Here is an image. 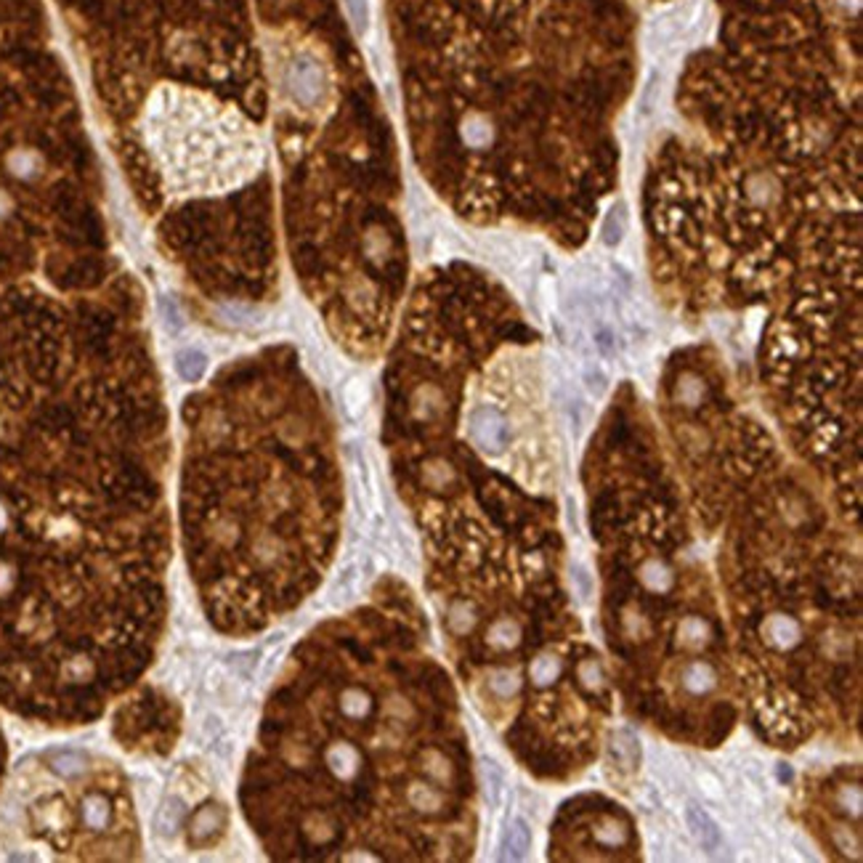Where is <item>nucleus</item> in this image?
Returning <instances> with one entry per match:
<instances>
[{
  "label": "nucleus",
  "mask_w": 863,
  "mask_h": 863,
  "mask_svg": "<svg viewBox=\"0 0 863 863\" xmlns=\"http://www.w3.org/2000/svg\"><path fill=\"white\" fill-rule=\"evenodd\" d=\"M582 383H584L587 394L595 396V399H601V396L609 391V375H606L598 364H592V361L584 364V369H582Z\"/></svg>",
  "instance_id": "16"
},
{
  "label": "nucleus",
  "mask_w": 863,
  "mask_h": 863,
  "mask_svg": "<svg viewBox=\"0 0 863 863\" xmlns=\"http://www.w3.org/2000/svg\"><path fill=\"white\" fill-rule=\"evenodd\" d=\"M229 823V813L218 803L200 805L186 821V845L191 850H205L221 842Z\"/></svg>",
  "instance_id": "9"
},
{
  "label": "nucleus",
  "mask_w": 863,
  "mask_h": 863,
  "mask_svg": "<svg viewBox=\"0 0 863 863\" xmlns=\"http://www.w3.org/2000/svg\"><path fill=\"white\" fill-rule=\"evenodd\" d=\"M659 91H662V75L654 69V72L648 75L645 85H643V93H640V102H637V115H654V110H656V104H659Z\"/></svg>",
  "instance_id": "15"
},
{
  "label": "nucleus",
  "mask_w": 863,
  "mask_h": 863,
  "mask_svg": "<svg viewBox=\"0 0 863 863\" xmlns=\"http://www.w3.org/2000/svg\"><path fill=\"white\" fill-rule=\"evenodd\" d=\"M625 231H627V205H625V202H617V205L606 213V218H603L601 239H603L609 247H617V245L622 242Z\"/></svg>",
  "instance_id": "13"
},
{
  "label": "nucleus",
  "mask_w": 863,
  "mask_h": 863,
  "mask_svg": "<svg viewBox=\"0 0 863 863\" xmlns=\"http://www.w3.org/2000/svg\"><path fill=\"white\" fill-rule=\"evenodd\" d=\"M149 136L175 186H224L250 171L258 147L236 117L216 104L165 88L149 110Z\"/></svg>",
  "instance_id": "5"
},
{
  "label": "nucleus",
  "mask_w": 863,
  "mask_h": 863,
  "mask_svg": "<svg viewBox=\"0 0 863 863\" xmlns=\"http://www.w3.org/2000/svg\"><path fill=\"white\" fill-rule=\"evenodd\" d=\"M163 423L112 319L0 314V707L99 720L152 667L168 617Z\"/></svg>",
  "instance_id": "1"
},
{
  "label": "nucleus",
  "mask_w": 863,
  "mask_h": 863,
  "mask_svg": "<svg viewBox=\"0 0 863 863\" xmlns=\"http://www.w3.org/2000/svg\"><path fill=\"white\" fill-rule=\"evenodd\" d=\"M592 343H595L598 353H601L603 359H611V356L617 353V335H614V330H611L609 325H598V327H595Z\"/></svg>",
  "instance_id": "18"
},
{
  "label": "nucleus",
  "mask_w": 863,
  "mask_h": 863,
  "mask_svg": "<svg viewBox=\"0 0 863 863\" xmlns=\"http://www.w3.org/2000/svg\"><path fill=\"white\" fill-rule=\"evenodd\" d=\"M611 760H614V762L619 765V770H625V773H635V770H637L640 747H637V739H635L630 728L617 731L614 744H611Z\"/></svg>",
  "instance_id": "12"
},
{
  "label": "nucleus",
  "mask_w": 863,
  "mask_h": 863,
  "mask_svg": "<svg viewBox=\"0 0 863 863\" xmlns=\"http://www.w3.org/2000/svg\"><path fill=\"white\" fill-rule=\"evenodd\" d=\"M285 91L292 99V104H298L300 110L322 107L327 99V91H330V80H327L322 61L308 57V54L292 58L288 72H285Z\"/></svg>",
  "instance_id": "8"
},
{
  "label": "nucleus",
  "mask_w": 863,
  "mask_h": 863,
  "mask_svg": "<svg viewBox=\"0 0 863 863\" xmlns=\"http://www.w3.org/2000/svg\"><path fill=\"white\" fill-rule=\"evenodd\" d=\"M690 24V5H678L662 16H656L648 27V43L654 49H667L672 46Z\"/></svg>",
  "instance_id": "10"
},
{
  "label": "nucleus",
  "mask_w": 863,
  "mask_h": 863,
  "mask_svg": "<svg viewBox=\"0 0 863 863\" xmlns=\"http://www.w3.org/2000/svg\"><path fill=\"white\" fill-rule=\"evenodd\" d=\"M341 497L316 433L271 367H247L194 409L181 547L216 630L261 633L325 576Z\"/></svg>",
  "instance_id": "3"
},
{
  "label": "nucleus",
  "mask_w": 863,
  "mask_h": 863,
  "mask_svg": "<svg viewBox=\"0 0 863 863\" xmlns=\"http://www.w3.org/2000/svg\"><path fill=\"white\" fill-rule=\"evenodd\" d=\"M465 439L484 458H500L513 444V423L500 404L473 399L465 409Z\"/></svg>",
  "instance_id": "7"
},
{
  "label": "nucleus",
  "mask_w": 863,
  "mask_h": 863,
  "mask_svg": "<svg viewBox=\"0 0 863 863\" xmlns=\"http://www.w3.org/2000/svg\"><path fill=\"white\" fill-rule=\"evenodd\" d=\"M175 367H178V372H181V378H183V380H191V383H194V380H200V378L205 375L208 359H205L200 351L189 348V351H181V353H178Z\"/></svg>",
  "instance_id": "14"
},
{
  "label": "nucleus",
  "mask_w": 863,
  "mask_h": 863,
  "mask_svg": "<svg viewBox=\"0 0 863 863\" xmlns=\"http://www.w3.org/2000/svg\"><path fill=\"white\" fill-rule=\"evenodd\" d=\"M686 821H689V829L693 832V837L698 840L701 850H707V853L720 850V845H723L720 826L715 823V818H712L704 807H698L696 803H689V805H686Z\"/></svg>",
  "instance_id": "11"
},
{
  "label": "nucleus",
  "mask_w": 863,
  "mask_h": 863,
  "mask_svg": "<svg viewBox=\"0 0 863 863\" xmlns=\"http://www.w3.org/2000/svg\"><path fill=\"white\" fill-rule=\"evenodd\" d=\"M348 3V13H351V22L356 27L359 35H367L369 30V3L367 0H345Z\"/></svg>",
  "instance_id": "19"
},
{
  "label": "nucleus",
  "mask_w": 863,
  "mask_h": 863,
  "mask_svg": "<svg viewBox=\"0 0 863 863\" xmlns=\"http://www.w3.org/2000/svg\"><path fill=\"white\" fill-rule=\"evenodd\" d=\"M239 805L271 859L444 861L473 842L455 693L406 587L308 635L271 690Z\"/></svg>",
  "instance_id": "2"
},
{
  "label": "nucleus",
  "mask_w": 863,
  "mask_h": 863,
  "mask_svg": "<svg viewBox=\"0 0 863 863\" xmlns=\"http://www.w3.org/2000/svg\"><path fill=\"white\" fill-rule=\"evenodd\" d=\"M5 760H8V747H5V734H3V725H0V784L5 778Z\"/></svg>",
  "instance_id": "20"
},
{
  "label": "nucleus",
  "mask_w": 863,
  "mask_h": 863,
  "mask_svg": "<svg viewBox=\"0 0 863 863\" xmlns=\"http://www.w3.org/2000/svg\"><path fill=\"white\" fill-rule=\"evenodd\" d=\"M183 731V709L163 689L136 683L115 707L112 736L130 754L168 757Z\"/></svg>",
  "instance_id": "6"
},
{
  "label": "nucleus",
  "mask_w": 863,
  "mask_h": 863,
  "mask_svg": "<svg viewBox=\"0 0 863 863\" xmlns=\"http://www.w3.org/2000/svg\"><path fill=\"white\" fill-rule=\"evenodd\" d=\"M43 770L35 800L24 805L38 842L58 859L80 861H128L141 853L130 787L112 760L51 754Z\"/></svg>",
  "instance_id": "4"
},
{
  "label": "nucleus",
  "mask_w": 863,
  "mask_h": 863,
  "mask_svg": "<svg viewBox=\"0 0 863 863\" xmlns=\"http://www.w3.org/2000/svg\"><path fill=\"white\" fill-rule=\"evenodd\" d=\"M511 856L520 861V859H526V853L531 850V826H529V821L526 818H516V823H513V829H511Z\"/></svg>",
  "instance_id": "17"
}]
</instances>
